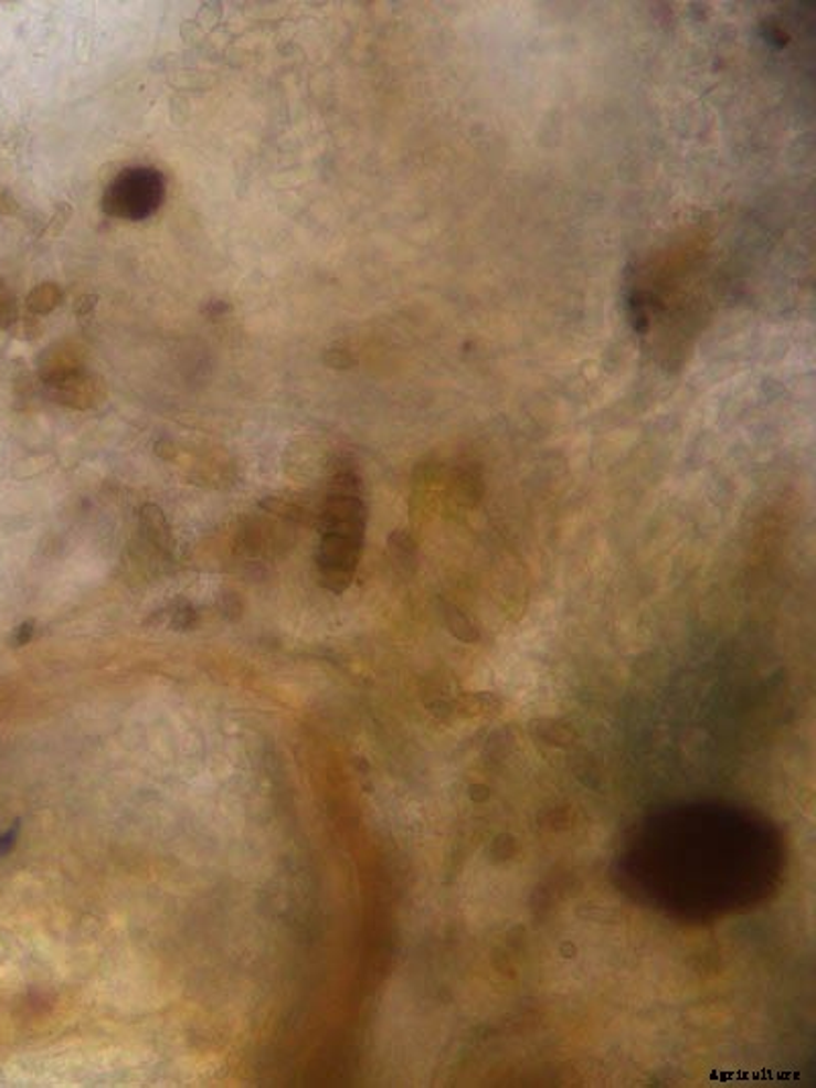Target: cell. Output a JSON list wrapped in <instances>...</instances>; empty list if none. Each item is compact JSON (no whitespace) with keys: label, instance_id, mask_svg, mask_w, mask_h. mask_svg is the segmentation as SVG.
I'll return each mask as SVG.
<instances>
[{"label":"cell","instance_id":"obj_1","mask_svg":"<svg viewBox=\"0 0 816 1088\" xmlns=\"http://www.w3.org/2000/svg\"><path fill=\"white\" fill-rule=\"evenodd\" d=\"M166 180L156 168H127L117 176L103 197V209L110 216L141 221L160 209Z\"/></svg>","mask_w":816,"mask_h":1088},{"label":"cell","instance_id":"obj_2","mask_svg":"<svg viewBox=\"0 0 816 1088\" xmlns=\"http://www.w3.org/2000/svg\"><path fill=\"white\" fill-rule=\"evenodd\" d=\"M52 387L55 389V399L74 409H88L103 401L105 397L103 384L96 382L93 377L84 374L82 370L57 380Z\"/></svg>","mask_w":816,"mask_h":1088},{"label":"cell","instance_id":"obj_3","mask_svg":"<svg viewBox=\"0 0 816 1088\" xmlns=\"http://www.w3.org/2000/svg\"><path fill=\"white\" fill-rule=\"evenodd\" d=\"M139 519H141V531L148 539L149 546L156 548L163 556H170L174 550V536H172V529H170L168 519H166L160 507L151 505V503L144 505Z\"/></svg>","mask_w":816,"mask_h":1088},{"label":"cell","instance_id":"obj_4","mask_svg":"<svg viewBox=\"0 0 816 1088\" xmlns=\"http://www.w3.org/2000/svg\"><path fill=\"white\" fill-rule=\"evenodd\" d=\"M60 291L55 288L54 284H43L40 288H35L31 296H29L28 305L29 309L33 313H47V310L54 309L55 305L60 303Z\"/></svg>","mask_w":816,"mask_h":1088},{"label":"cell","instance_id":"obj_5","mask_svg":"<svg viewBox=\"0 0 816 1088\" xmlns=\"http://www.w3.org/2000/svg\"><path fill=\"white\" fill-rule=\"evenodd\" d=\"M19 319L13 293L0 281V329H11Z\"/></svg>","mask_w":816,"mask_h":1088},{"label":"cell","instance_id":"obj_6","mask_svg":"<svg viewBox=\"0 0 816 1088\" xmlns=\"http://www.w3.org/2000/svg\"><path fill=\"white\" fill-rule=\"evenodd\" d=\"M172 623L176 630H190L197 623V611L190 605H184L176 611Z\"/></svg>","mask_w":816,"mask_h":1088},{"label":"cell","instance_id":"obj_7","mask_svg":"<svg viewBox=\"0 0 816 1088\" xmlns=\"http://www.w3.org/2000/svg\"><path fill=\"white\" fill-rule=\"evenodd\" d=\"M31 635H33V623H25V625H21V630L17 633V645L28 644L29 640H31Z\"/></svg>","mask_w":816,"mask_h":1088}]
</instances>
